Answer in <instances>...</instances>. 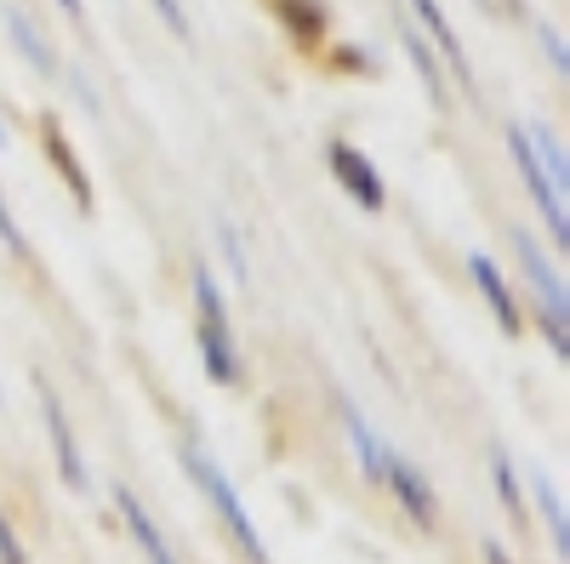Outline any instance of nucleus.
Wrapping results in <instances>:
<instances>
[{
  "label": "nucleus",
  "instance_id": "f257e3e1",
  "mask_svg": "<svg viewBox=\"0 0 570 564\" xmlns=\"http://www.w3.org/2000/svg\"><path fill=\"white\" fill-rule=\"evenodd\" d=\"M183 467H188V474H195V485L206 491V502L223 513V525L234 531V542H240V553L252 558V564H268V547H263V531L252 525V513L240 507V491H234L228 485V474H223V467L200 451V445H183Z\"/></svg>",
  "mask_w": 570,
  "mask_h": 564
},
{
  "label": "nucleus",
  "instance_id": "f03ea898",
  "mask_svg": "<svg viewBox=\"0 0 570 564\" xmlns=\"http://www.w3.org/2000/svg\"><path fill=\"white\" fill-rule=\"evenodd\" d=\"M195 303H200V354H206V370L217 376L223 388H234V383H240V354H234L223 286H217V274H212V268L195 274Z\"/></svg>",
  "mask_w": 570,
  "mask_h": 564
},
{
  "label": "nucleus",
  "instance_id": "7ed1b4c3",
  "mask_svg": "<svg viewBox=\"0 0 570 564\" xmlns=\"http://www.w3.org/2000/svg\"><path fill=\"white\" fill-rule=\"evenodd\" d=\"M508 155H513V166H519V177H525V188H531V200H537V211H542V222H548V234H553V246H564L570 240V217H564V195L548 182V171H542V160H537V149H531V137H525V126H508Z\"/></svg>",
  "mask_w": 570,
  "mask_h": 564
},
{
  "label": "nucleus",
  "instance_id": "20e7f679",
  "mask_svg": "<svg viewBox=\"0 0 570 564\" xmlns=\"http://www.w3.org/2000/svg\"><path fill=\"white\" fill-rule=\"evenodd\" d=\"M513 246H519V263H525V274H531L537 297H542V325H548V343H553V354H564L570 343H564V286H559V268L542 257V246L531 240L525 228L513 234Z\"/></svg>",
  "mask_w": 570,
  "mask_h": 564
},
{
  "label": "nucleus",
  "instance_id": "39448f33",
  "mask_svg": "<svg viewBox=\"0 0 570 564\" xmlns=\"http://www.w3.org/2000/svg\"><path fill=\"white\" fill-rule=\"evenodd\" d=\"M383 485L405 502V513L416 525H434V513H440V502H434V491H428V479L416 474V462H405L394 445H389V456H383Z\"/></svg>",
  "mask_w": 570,
  "mask_h": 564
},
{
  "label": "nucleus",
  "instance_id": "423d86ee",
  "mask_svg": "<svg viewBox=\"0 0 570 564\" xmlns=\"http://www.w3.org/2000/svg\"><path fill=\"white\" fill-rule=\"evenodd\" d=\"M331 166H337V177H343V188L365 206V211H383V177H376V166L360 155V149H348V144H331Z\"/></svg>",
  "mask_w": 570,
  "mask_h": 564
},
{
  "label": "nucleus",
  "instance_id": "0eeeda50",
  "mask_svg": "<svg viewBox=\"0 0 570 564\" xmlns=\"http://www.w3.org/2000/svg\"><path fill=\"white\" fill-rule=\"evenodd\" d=\"M411 12H416V23H422V34L440 46V58L451 63V75L468 86L473 80V69H468V58H462V40H456V29H451V18H445V7L440 0H411Z\"/></svg>",
  "mask_w": 570,
  "mask_h": 564
},
{
  "label": "nucleus",
  "instance_id": "6e6552de",
  "mask_svg": "<svg viewBox=\"0 0 570 564\" xmlns=\"http://www.w3.org/2000/svg\"><path fill=\"white\" fill-rule=\"evenodd\" d=\"M40 405H46V428H52V445H58V474L69 479V491H86V462H80V445L63 422V405L52 388H40Z\"/></svg>",
  "mask_w": 570,
  "mask_h": 564
},
{
  "label": "nucleus",
  "instance_id": "1a4fd4ad",
  "mask_svg": "<svg viewBox=\"0 0 570 564\" xmlns=\"http://www.w3.org/2000/svg\"><path fill=\"white\" fill-rule=\"evenodd\" d=\"M468 274H473V286L485 291L491 314L502 319V332L513 337V332H519V308H513V297H508V286H502V268H497L491 257H480V251H473V257H468Z\"/></svg>",
  "mask_w": 570,
  "mask_h": 564
},
{
  "label": "nucleus",
  "instance_id": "9d476101",
  "mask_svg": "<svg viewBox=\"0 0 570 564\" xmlns=\"http://www.w3.org/2000/svg\"><path fill=\"white\" fill-rule=\"evenodd\" d=\"M343 428H348V439H354V456H360V467L371 479H383V456H389V445L376 439V428L360 416V405H343Z\"/></svg>",
  "mask_w": 570,
  "mask_h": 564
},
{
  "label": "nucleus",
  "instance_id": "9b49d317",
  "mask_svg": "<svg viewBox=\"0 0 570 564\" xmlns=\"http://www.w3.org/2000/svg\"><path fill=\"white\" fill-rule=\"evenodd\" d=\"M115 502H120V513H126V525H131V536L142 542V553H149V564H177V558H171V547L160 542V531L149 525V513H142V502H131L126 491H120Z\"/></svg>",
  "mask_w": 570,
  "mask_h": 564
},
{
  "label": "nucleus",
  "instance_id": "f8f14e48",
  "mask_svg": "<svg viewBox=\"0 0 570 564\" xmlns=\"http://www.w3.org/2000/svg\"><path fill=\"white\" fill-rule=\"evenodd\" d=\"M525 137H531V149H537V160H542L548 182H553L559 195H564V188H570V166H564V149H559V137H553L548 126H531Z\"/></svg>",
  "mask_w": 570,
  "mask_h": 564
},
{
  "label": "nucleus",
  "instance_id": "ddd939ff",
  "mask_svg": "<svg viewBox=\"0 0 570 564\" xmlns=\"http://www.w3.org/2000/svg\"><path fill=\"white\" fill-rule=\"evenodd\" d=\"M7 29H12V40H18V52L40 69V75H52L58 63H52V52H46V46H40V34L29 29V18H18V12H7Z\"/></svg>",
  "mask_w": 570,
  "mask_h": 564
},
{
  "label": "nucleus",
  "instance_id": "4468645a",
  "mask_svg": "<svg viewBox=\"0 0 570 564\" xmlns=\"http://www.w3.org/2000/svg\"><path fill=\"white\" fill-rule=\"evenodd\" d=\"M405 46H411V63H416V75L428 80V91H434V103H445V69L434 63V52H428V40L411 29V34H405Z\"/></svg>",
  "mask_w": 570,
  "mask_h": 564
},
{
  "label": "nucleus",
  "instance_id": "2eb2a0df",
  "mask_svg": "<svg viewBox=\"0 0 570 564\" xmlns=\"http://www.w3.org/2000/svg\"><path fill=\"white\" fill-rule=\"evenodd\" d=\"M531 479H537V507H542V520H548V536H553V547H564V507H559V491H553L548 474H531Z\"/></svg>",
  "mask_w": 570,
  "mask_h": 564
},
{
  "label": "nucleus",
  "instance_id": "dca6fc26",
  "mask_svg": "<svg viewBox=\"0 0 570 564\" xmlns=\"http://www.w3.org/2000/svg\"><path fill=\"white\" fill-rule=\"evenodd\" d=\"M497 485H502V502H508V513H513V520H525V502H519V485H513V462H508V456H497Z\"/></svg>",
  "mask_w": 570,
  "mask_h": 564
},
{
  "label": "nucleus",
  "instance_id": "f3484780",
  "mask_svg": "<svg viewBox=\"0 0 570 564\" xmlns=\"http://www.w3.org/2000/svg\"><path fill=\"white\" fill-rule=\"evenodd\" d=\"M0 240H7L12 251H23V234H18V222H12V211H7V200H0Z\"/></svg>",
  "mask_w": 570,
  "mask_h": 564
},
{
  "label": "nucleus",
  "instance_id": "a211bd4d",
  "mask_svg": "<svg viewBox=\"0 0 570 564\" xmlns=\"http://www.w3.org/2000/svg\"><path fill=\"white\" fill-rule=\"evenodd\" d=\"M155 12L177 29V34H188V18H183V7H177V0H155Z\"/></svg>",
  "mask_w": 570,
  "mask_h": 564
},
{
  "label": "nucleus",
  "instance_id": "6ab92c4d",
  "mask_svg": "<svg viewBox=\"0 0 570 564\" xmlns=\"http://www.w3.org/2000/svg\"><path fill=\"white\" fill-rule=\"evenodd\" d=\"M0 564H23V553H18V536L7 531V520H0Z\"/></svg>",
  "mask_w": 570,
  "mask_h": 564
},
{
  "label": "nucleus",
  "instance_id": "aec40b11",
  "mask_svg": "<svg viewBox=\"0 0 570 564\" xmlns=\"http://www.w3.org/2000/svg\"><path fill=\"white\" fill-rule=\"evenodd\" d=\"M542 46H548L553 69H564V40H559V29H548V23H542Z\"/></svg>",
  "mask_w": 570,
  "mask_h": 564
},
{
  "label": "nucleus",
  "instance_id": "412c9836",
  "mask_svg": "<svg viewBox=\"0 0 570 564\" xmlns=\"http://www.w3.org/2000/svg\"><path fill=\"white\" fill-rule=\"evenodd\" d=\"M58 7H63L69 18H80V12H86V7H80V0H58Z\"/></svg>",
  "mask_w": 570,
  "mask_h": 564
},
{
  "label": "nucleus",
  "instance_id": "4be33fe9",
  "mask_svg": "<svg viewBox=\"0 0 570 564\" xmlns=\"http://www.w3.org/2000/svg\"><path fill=\"white\" fill-rule=\"evenodd\" d=\"M491 7H497V12H519V0H491Z\"/></svg>",
  "mask_w": 570,
  "mask_h": 564
}]
</instances>
